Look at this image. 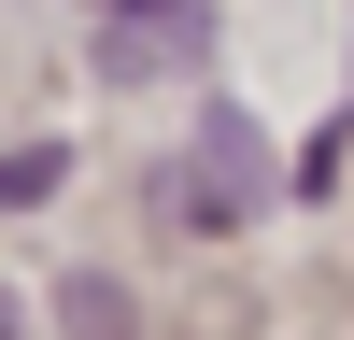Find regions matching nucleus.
<instances>
[{
  "mask_svg": "<svg viewBox=\"0 0 354 340\" xmlns=\"http://www.w3.org/2000/svg\"><path fill=\"white\" fill-rule=\"evenodd\" d=\"M57 170H71L57 142H15V156H0V198H57Z\"/></svg>",
  "mask_w": 354,
  "mask_h": 340,
  "instance_id": "nucleus-3",
  "label": "nucleus"
},
{
  "mask_svg": "<svg viewBox=\"0 0 354 340\" xmlns=\"http://www.w3.org/2000/svg\"><path fill=\"white\" fill-rule=\"evenodd\" d=\"M170 57H198V0H142L113 28V71H170Z\"/></svg>",
  "mask_w": 354,
  "mask_h": 340,
  "instance_id": "nucleus-2",
  "label": "nucleus"
},
{
  "mask_svg": "<svg viewBox=\"0 0 354 340\" xmlns=\"http://www.w3.org/2000/svg\"><path fill=\"white\" fill-rule=\"evenodd\" d=\"M170 213H185V227H241V213H270V142L241 128V100L198 113L185 170H170Z\"/></svg>",
  "mask_w": 354,
  "mask_h": 340,
  "instance_id": "nucleus-1",
  "label": "nucleus"
}]
</instances>
